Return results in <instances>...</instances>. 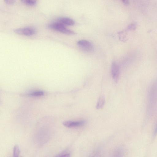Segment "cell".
I'll return each instance as SVG.
<instances>
[{
  "label": "cell",
  "instance_id": "1",
  "mask_svg": "<svg viewBox=\"0 0 157 157\" xmlns=\"http://www.w3.org/2000/svg\"><path fill=\"white\" fill-rule=\"evenodd\" d=\"M156 96V84H152L149 90L148 104V113L150 115L151 114L155 105Z\"/></svg>",
  "mask_w": 157,
  "mask_h": 157
},
{
  "label": "cell",
  "instance_id": "2",
  "mask_svg": "<svg viewBox=\"0 0 157 157\" xmlns=\"http://www.w3.org/2000/svg\"><path fill=\"white\" fill-rule=\"evenodd\" d=\"M48 27L50 29L65 34L73 35L75 34L74 32L67 29L65 25L58 21L49 24Z\"/></svg>",
  "mask_w": 157,
  "mask_h": 157
},
{
  "label": "cell",
  "instance_id": "3",
  "mask_svg": "<svg viewBox=\"0 0 157 157\" xmlns=\"http://www.w3.org/2000/svg\"><path fill=\"white\" fill-rule=\"evenodd\" d=\"M77 44L81 49L86 52H91L94 49L93 44L86 40H80L77 42Z\"/></svg>",
  "mask_w": 157,
  "mask_h": 157
},
{
  "label": "cell",
  "instance_id": "4",
  "mask_svg": "<svg viewBox=\"0 0 157 157\" xmlns=\"http://www.w3.org/2000/svg\"><path fill=\"white\" fill-rule=\"evenodd\" d=\"M15 33L27 36L33 35L36 33L35 29L32 27H27L19 28L14 30Z\"/></svg>",
  "mask_w": 157,
  "mask_h": 157
},
{
  "label": "cell",
  "instance_id": "5",
  "mask_svg": "<svg viewBox=\"0 0 157 157\" xmlns=\"http://www.w3.org/2000/svg\"><path fill=\"white\" fill-rule=\"evenodd\" d=\"M112 77L116 82L118 81L120 74V69L118 65L115 62L112 63L111 67Z\"/></svg>",
  "mask_w": 157,
  "mask_h": 157
},
{
  "label": "cell",
  "instance_id": "6",
  "mask_svg": "<svg viewBox=\"0 0 157 157\" xmlns=\"http://www.w3.org/2000/svg\"><path fill=\"white\" fill-rule=\"evenodd\" d=\"M84 124V122L83 121H67L63 123V125L68 128L79 127L83 125Z\"/></svg>",
  "mask_w": 157,
  "mask_h": 157
},
{
  "label": "cell",
  "instance_id": "7",
  "mask_svg": "<svg viewBox=\"0 0 157 157\" xmlns=\"http://www.w3.org/2000/svg\"><path fill=\"white\" fill-rule=\"evenodd\" d=\"M58 22L64 25L72 26L75 24V21L72 19L67 17H61L58 19Z\"/></svg>",
  "mask_w": 157,
  "mask_h": 157
},
{
  "label": "cell",
  "instance_id": "8",
  "mask_svg": "<svg viewBox=\"0 0 157 157\" xmlns=\"http://www.w3.org/2000/svg\"><path fill=\"white\" fill-rule=\"evenodd\" d=\"M105 102V98L104 96H101L99 97L96 106L97 109H101L103 107Z\"/></svg>",
  "mask_w": 157,
  "mask_h": 157
},
{
  "label": "cell",
  "instance_id": "9",
  "mask_svg": "<svg viewBox=\"0 0 157 157\" xmlns=\"http://www.w3.org/2000/svg\"><path fill=\"white\" fill-rule=\"evenodd\" d=\"M44 94L43 91H36L30 92L27 95L30 97H38L43 95Z\"/></svg>",
  "mask_w": 157,
  "mask_h": 157
},
{
  "label": "cell",
  "instance_id": "10",
  "mask_svg": "<svg viewBox=\"0 0 157 157\" xmlns=\"http://www.w3.org/2000/svg\"><path fill=\"white\" fill-rule=\"evenodd\" d=\"M22 1L26 4L30 6L35 5L36 3V1L35 0H23Z\"/></svg>",
  "mask_w": 157,
  "mask_h": 157
},
{
  "label": "cell",
  "instance_id": "11",
  "mask_svg": "<svg viewBox=\"0 0 157 157\" xmlns=\"http://www.w3.org/2000/svg\"><path fill=\"white\" fill-rule=\"evenodd\" d=\"M20 153V150L17 145L14 146L13 148V155L14 157H18Z\"/></svg>",
  "mask_w": 157,
  "mask_h": 157
},
{
  "label": "cell",
  "instance_id": "12",
  "mask_svg": "<svg viewBox=\"0 0 157 157\" xmlns=\"http://www.w3.org/2000/svg\"><path fill=\"white\" fill-rule=\"evenodd\" d=\"M56 157H70V156L69 153H65L59 155Z\"/></svg>",
  "mask_w": 157,
  "mask_h": 157
},
{
  "label": "cell",
  "instance_id": "13",
  "mask_svg": "<svg viewBox=\"0 0 157 157\" xmlns=\"http://www.w3.org/2000/svg\"><path fill=\"white\" fill-rule=\"evenodd\" d=\"M136 25L135 24L132 23L130 24L127 27V29L128 30H132L135 29Z\"/></svg>",
  "mask_w": 157,
  "mask_h": 157
},
{
  "label": "cell",
  "instance_id": "14",
  "mask_svg": "<svg viewBox=\"0 0 157 157\" xmlns=\"http://www.w3.org/2000/svg\"><path fill=\"white\" fill-rule=\"evenodd\" d=\"M122 2L124 3V4L126 5H128L129 4V2L128 0H124L122 1Z\"/></svg>",
  "mask_w": 157,
  "mask_h": 157
},
{
  "label": "cell",
  "instance_id": "15",
  "mask_svg": "<svg viewBox=\"0 0 157 157\" xmlns=\"http://www.w3.org/2000/svg\"><path fill=\"white\" fill-rule=\"evenodd\" d=\"M5 1L6 2V3L10 4V3H12L13 2V1L12 0H6Z\"/></svg>",
  "mask_w": 157,
  "mask_h": 157
}]
</instances>
